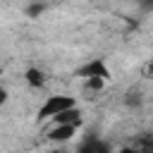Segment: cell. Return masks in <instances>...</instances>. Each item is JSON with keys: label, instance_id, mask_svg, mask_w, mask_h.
I'll return each mask as SVG.
<instances>
[{"label": "cell", "instance_id": "obj_1", "mask_svg": "<svg viewBox=\"0 0 153 153\" xmlns=\"http://www.w3.org/2000/svg\"><path fill=\"white\" fill-rule=\"evenodd\" d=\"M69 108H76V98H74V96H69V93H53V96H48V98L41 103L36 117H38V122L53 120V117H57L60 112H65V110H69Z\"/></svg>", "mask_w": 153, "mask_h": 153}, {"label": "cell", "instance_id": "obj_2", "mask_svg": "<svg viewBox=\"0 0 153 153\" xmlns=\"http://www.w3.org/2000/svg\"><path fill=\"white\" fill-rule=\"evenodd\" d=\"M79 76L81 79H103V81H110V67H108V62L103 60V57H93V60H88L81 69H79Z\"/></svg>", "mask_w": 153, "mask_h": 153}, {"label": "cell", "instance_id": "obj_3", "mask_svg": "<svg viewBox=\"0 0 153 153\" xmlns=\"http://www.w3.org/2000/svg\"><path fill=\"white\" fill-rule=\"evenodd\" d=\"M76 127H67V124H53L50 127V131H48V141H53V143H67V141H72L74 136H76Z\"/></svg>", "mask_w": 153, "mask_h": 153}, {"label": "cell", "instance_id": "obj_4", "mask_svg": "<svg viewBox=\"0 0 153 153\" xmlns=\"http://www.w3.org/2000/svg\"><path fill=\"white\" fill-rule=\"evenodd\" d=\"M74 153H112V148H110L108 141H103L98 136H88V139H84L79 143V148Z\"/></svg>", "mask_w": 153, "mask_h": 153}, {"label": "cell", "instance_id": "obj_5", "mask_svg": "<svg viewBox=\"0 0 153 153\" xmlns=\"http://www.w3.org/2000/svg\"><path fill=\"white\" fill-rule=\"evenodd\" d=\"M53 124H67V127H81V122H84V112L79 110V108H69V110H65V112H60L57 117H53L50 120Z\"/></svg>", "mask_w": 153, "mask_h": 153}, {"label": "cell", "instance_id": "obj_6", "mask_svg": "<svg viewBox=\"0 0 153 153\" xmlns=\"http://www.w3.org/2000/svg\"><path fill=\"white\" fill-rule=\"evenodd\" d=\"M24 81L31 86V88H41V86H45V72L43 69H38V67H29L26 72H24Z\"/></svg>", "mask_w": 153, "mask_h": 153}, {"label": "cell", "instance_id": "obj_7", "mask_svg": "<svg viewBox=\"0 0 153 153\" xmlns=\"http://www.w3.org/2000/svg\"><path fill=\"white\" fill-rule=\"evenodd\" d=\"M139 153H153V136H141L136 143H131Z\"/></svg>", "mask_w": 153, "mask_h": 153}, {"label": "cell", "instance_id": "obj_8", "mask_svg": "<svg viewBox=\"0 0 153 153\" xmlns=\"http://www.w3.org/2000/svg\"><path fill=\"white\" fill-rule=\"evenodd\" d=\"M84 81H86V88H88V91H96V93L103 91L105 84H108V81H103V79H84Z\"/></svg>", "mask_w": 153, "mask_h": 153}, {"label": "cell", "instance_id": "obj_9", "mask_svg": "<svg viewBox=\"0 0 153 153\" xmlns=\"http://www.w3.org/2000/svg\"><path fill=\"white\" fill-rule=\"evenodd\" d=\"M43 10H45L43 5H31V7H26V14H29V17H38Z\"/></svg>", "mask_w": 153, "mask_h": 153}, {"label": "cell", "instance_id": "obj_10", "mask_svg": "<svg viewBox=\"0 0 153 153\" xmlns=\"http://www.w3.org/2000/svg\"><path fill=\"white\" fill-rule=\"evenodd\" d=\"M117 153H139V151H136L134 146H122V148H120Z\"/></svg>", "mask_w": 153, "mask_h": 153}, {"label": "cell", "instance_id": "obj_11", "mask_svg": "<svg viewBox=\"0 0 153 153\" xmlns=\"http://www.w3.org/2000/svg\"><path fill=\"white\" fill-rule=\"evenodd\" d=\"M146 76H153V60L146 65Z\"/></svg>", "mask_w": 153, "mask_h": 153}, {"label": "cell", "instance_id": "obj_12", "mask_svg": "<svg viewBox=\"0 0 153 153\" xmlns=\"http://www.w3.org/2000/svg\"><path fill=\"white\" fill-rule=\"evenodd\" d=\"M45 153H72V151H67V148H53V151H45Z\"/></svg>", "mask_w": 153, "mask_h": 153}]
</instances>
